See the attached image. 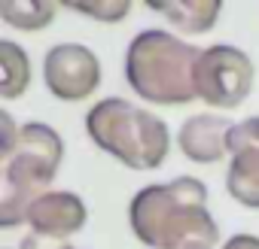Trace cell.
<instances>
[{"mask_svg": "<svg viewBox=\"0 0 259 249\" xmlns=\"http://www.w3.org/2000/svg\"><path fill=\"white\" fill-rule=\"evenodd\" d=\"M183 34H207L223 13L220 0H171V4H150Z\"/></svg>", "mask_w": 259, "mask_h": 249, "instance_id": "9c48e42d", "label": "cell"}, {"mask_svg": "<svg viewBox=\"0 0 259 249\" xmlns=\"http://www.w3.org/2000/svg\"><path fill=\"white\" fill-rule=\"evenodd\" d=\"M25 222L34 234L67 240L85 225V204L73 192H46L40 201L31 204Z\"/></svg>", "mask_w": 259, "mask_h": 249, "instance_id": "ba28073f", "label": "cell"}, {"mask_svg": "<svg viewBox=\"0 0 259 249\" xmlns=\"http://www.w3.org/2000/svg\"><path fill=\"white\" fill-rule=\"evenodd\" d=\"M226 189L238 204L259 210V146H244L232 152Z\"/></svg>", "mask_w": 259, "mask_h": 249, "instance_id": "30bf717a", "label": "cell"}, {"mask_svg": "<svg viewBox=\"0 0 259 249\" xmlns=\"http://www.w3.org/2000/svg\"><path fill=\"white\" fill-rule=\"evenodd\" d=\"M253 61L235 46H207L195 64V97L217 106L235 109L250 97Z\"/></svg>", "mask_w": 259, "mask_h": 249, "instance_id": "5b68a950", "label": "cell"}, {"mask_svg": "<svg viewBox=\"0 0 259 249\" xmlns=\"http://www.w3.org/2000/svg\"><path fill=\"white\" fill-rule=\"evenodd\" d=\"M61 7H67L73 13H82V16H92L98 22L113 25V22H119V19L128 16L132 0H98V4H95V0H70V4H61Z\"/></svg>", "mask_w": 259, "mask_h": 249, "instance_id": "4fadbf2b", "label": "cell"}, {"mask_svg": "<svg viewBox=\"0 0 259 249\" xmlns=\"http://www.w3.org/2000/svg\"><path fill=\"white\" fill-rule=\"evenodd\" d=\"M64 155V143L55 128L43 121H25L19 128L16 146L0 155V225L16 228L28 219V210L34 201H40L46 192H52V179L58 173Z\"/></svg>", "mask_w": 259, "mask_h": 249, "instance_id": "3957f363", "label": "cell"}, {"mask_svg": "<svg viewBox=\"0 0 259 249\" xmlns=\"http://www.w3.org/2000/svg\"><path fill=\"white\" fill-rule=\"evenodd\" d=\"M244 146H259V115H250L244 121H238L232 128V137H229V155L235 149H244Z\"/></svg>", "mask_w": 259, "mask_h": 249, "instance_id": "5bb4252c", "label": "cell"}, {"mask_svg": "<svg viewBox=\"0 0 259 249\" xmlns=\"http://www.w3.org/2000/svg\"><path fill=\"white\" fill-rule=\"evenodd\" d=\"M19 249H73L67 240H55V237H43V234H25V240L19 243Z\"/></svg>", "mask_w": 259, "mask_h": 249, "instance_id": "9a60e30c", "label": "cell"}, {"mask_svg": "<svg viewBox=\"0 0 259 249\" xmlns=\"http://www.w3.org/2000/svg\"><path fill=\"white\" fill-rule=\"evenodd\" d=\"M232 128H235L232 118H223V115H213V112H198V115H189L180 125L177 146L195 164H217L229 152Z\"/></svg>", "mask_w": 259, "mask_h": 249, "instance_id": "52a82bcc", "label": "cell"}, {"mask_svg": "<svg viewBox=\"0 0 259 249\" xmlns=\"http://www.w3.org/2000/svg\"><path fill=\"white\" fill-rule=\"evenodd\" d=\"M85 131L104 152L132 170H156L171 149L168 125L156 112L122 97L98 100L85 115Z\"/></svg>", "mask_w": 259, "mask_h": 249, "instance_id": "277c9868", "label": "cell"}, {"mask_svg": "<svg viewBox=\"0 0 259 249\" xmlns=\"http://www.w3.org/2000/svg\"><path fill=\"white\" fill-rule=\"evenodd\" d=\"M0 94L4 97H19L31 85V61L25 49H19L13 40H0Z\"/></svg>", "mask_w": 259, "mask_h": 249, "instance_id": "7c38bea8", "label": "cell"}, {"mask_svg": "<svg viewBox=\"0 0 259 249\" xmlns=\"http://www.w3.org/2000/svg\"><path fill=\"white\" fill-rule=\"evenodd\" d=\"M223 249H259V237L253 234H235L223 243Z\"/></svg>", "mask_w": 259, "mask_h": 249, "instance_id": "2e32d148", "label": "cell"}, {"mask_svg": "<svg viewBox=\"0 0 259 249\" xmlns=\"http://www.w3.org/2000/svg\"><path fill=\"white\" fill-rule=\"evenodd\" d=\"M201 49L168 31H141L125 52V79L150 103L180 106L195 100V64Z\"/></svg>", "mask_w": 259, "mask_h": 249, "instance_id": "7a4b0ae2", "label": "cell"}, {"mask_svg": "<svg viewBox=\"0 0 259 249\" xmlns=\"http://www.w3.org/2000/svg\"><path fill=\"white\" fill-rule=\"evenodd\" d=\"M61 4H46V0H0V19L19 31H43Z\"/></svg>", "mask_w": 259, "mask_h": 249, "instance_id": "8fae6325", "label": "cell"}, {"mask_svg": "<svg viewBox=\"0 0 259 249\" xmlns=\"http://www.w3.org/2000/svg\"><path fill=\"white\" fill-rule=\"evenodd\" d=\"M43 79L58 100H85L101 85V61L79 43H58L43 58Z\"/></svg>", "mask_w": 259, "mask_h": 249, "instance_id": "8992f818", "label": "cell"}, {"mask_svg": "<svg viewBox=\"0 0 259 249\" xmlns=\"http://www.w3.org/2000/svg\"><path fill=\"white\" fill-rule=\"evenodd\" d=\"M132 231L150 249H217L220 228L207 213V185L177 176L141 189L128 207Z\"/></svg>", "mask_w": 259, "mask_h": 249, "instance_id": "6da1fadb", "label": "cell"}]
</instances>
